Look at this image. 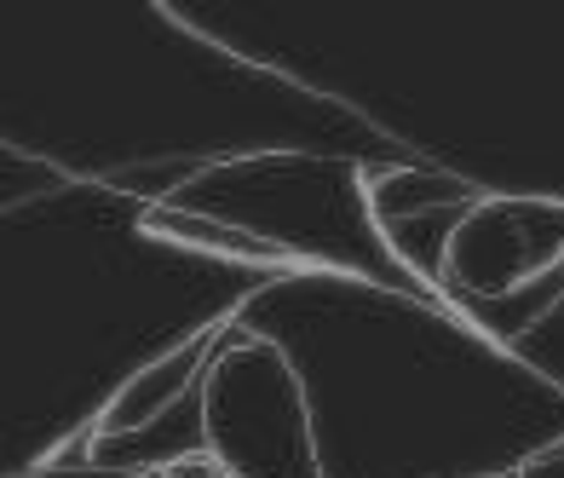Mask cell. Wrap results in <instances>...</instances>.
Wrapping results in <instances>:
<instances>
[{
    "mask_svg": "<svg viewBox=\"0 0 564 478\" xmlns=\"http://www.w3.org/2000/svg\"><path fill=\"white\" fill-rule=\"evenodd\" d=\"M230 329H237L230 317H225V323H202L196 335H185L178 346H167L156 363H144L133 381H121V392L110 398L105 415H98V426H93V461L116 456V444L150 433L156 421H167L173 404L196 398V392H202V374H208V363L219 358V346H225Z\"/></svg>",
    "mask_w": 564,
    "mask_h": 478,
    "instance_id": "4",
    "label": "cell"
},
{
    "mask_svg": "<svg viewBox=\"0 0 564 478\" xmlns=\"http://www.w3.org/2000/svg\"><path fill=\"white\" fill-rule=\"evenodd\" d=\"M564 265V196L484 191L449 219L438 248V289L455 300H507Z\"/></svg>",
    "mask_w": 564,
    "mask_h": 478,
    "instance_id": "3",
    "label": "cell"
},
{
    "mask_svg": "<svg viewBox=\"0 0 564 478\" xmlns=\"http://www.w3.org/2000/svg\"><path fill=\"white\" fill-rule=\"evenodd\" d=\"M196 444L230 478H328L300 363L253 329H230L202 374Z\"/></svg>",
    "mask_w": 564,
    "mask_h": 478,
    "instance_id": "2",
    "label": "cell"
},
{
    "mask_svg": "<svg viewBox=\"0 0 564 478\" xmlns=\"http://www.w3.org/2000/svg\"><path fill=\"white\" fill-rule=\"evenodd\" d=\"M478 196H484L478 185L455 180L444 167H369V214H375V231L387 237L392 254L415 219H426V214L460 219Z\"/></svg>",
    "mask_w": 564,
    "mask_h": 478,
    "instance_id": "5",
    "label": "cell"
},
{
    "mask_svg": "<svg viewBox=\"0 0 564 478\" xmlns=\"http://www.w3.org/2000/svg\"><path fill=\"white\" fill-rule=\"evenodd\" d=\"M512 478H564V438L535 444L530 456L519 461V472H512Z\"/></svg>",
    "mask_w": 564,
    "mask_h": 478,
    "instance_id": "6",
    "label": "cell"
},
{
    "mask_svg": "<svg viewBox=\"0 0 564 478\" xmlns=\"http://www.w3.org/2000/svg\"><path fill=\"white\" fill-rule=\"evenodd\" d=\"M162 203L208 214L265 242L282 271H340L369 283H403V265L375 231L369 167L317 150H253L191 173Z\"/></svg>",
    "mask_w": 564,
    "mask_h": 478,
    "instance_id": "1",
    "label": "cell"
}]
</instances>
